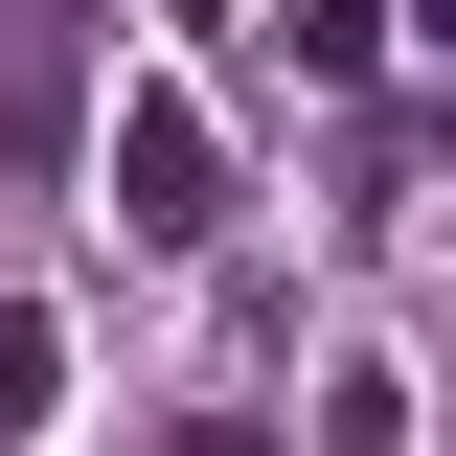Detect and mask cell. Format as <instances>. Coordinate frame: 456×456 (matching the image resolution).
<instances>
[{"label":"cell","mask_w":456,"mask_h":456,"mask_svg":"<svg viewBox=\"0 0 456 456\" xmlns=\"http://www.w3.org/2000/svg\"><path fill=\"white\" fill-rule=\"evenodd\" d=\"M114 228H137V251H206V228H228V137H206V92H114Z\"/></svg>","instance_id":"obj_1"},{"label":"cell","mask_w":456,"mask_h":456,"mask_svg":"<svg viewBox=\"0 0 456 456\" xmlns=\"http://www.w3.org/2000/svg\"><path fill=\"white\" fill-rule=\"evenodd\" d=\"M92 23H114V0H0V160H23V183L92 137Z\"/></svg>","instance_id":"obj_2"},{"label":"cell","mask_w":456,"mask_h":456,"mask_svg":"<svg viewBox=\"0 0 456 456\" xmlns=\"http://www.w3.org/2000/svg\"><path fill=\"white\" fill-rule=\"evenodd\" d=\"M251 46H297V69H320V92H365V69H388V0H274Z\"/></svg>","instance_id":"obj_3"},{"label":"cell","mask_w":456,"mask_h":456,"mask_svg":"<svg viewBox=\"0 0 456 456\" xmlns=\"http://www.w3.org/2000/svg\"><path fill=\"white\" fill-rule=\"evenodd\" d=\"M46 411H69V320H46V297H0V456L46 434Z\"/></svg>","instance_id":"obj_4"},{"label":"cell","mask_w":456,"mask_h":456,"mask_svg":"<svg viewBox=\"0 0 456 456\" xmlns=\"http://www.w3.org/2000/svg\"><path fill=\"white\" fill-rule=\"evenodd\" d=\"M320 456H411V388H388V365H320Z\"/></svg>","instance_id":"obj_5"},{"label":"cell","mask_w":456,"mask_h":456,"mask_svg":"<svg viewBox=\"0 0 456 456\" xmlns=\"http://www.w3.org/2000/svg\"><path fill=\"white\" fill-rule=\"evenodd\" d=\"M183 23H228V0H183Z\"/></svg>","instance_id":"obj_6"},{"label":"cell","mask_w":456,"mask_h":456,"mask_svg":"<svg viewBox=\"0 0 456 456\" xmlns=\"http://www.w3.org/2000/svg\"><path fill=\"white\" fill-rule=\"evenodd\" d=\"M434 456H456V434H434Z\"/></svg>","instance_id":"obj_7"}]
</instances>
